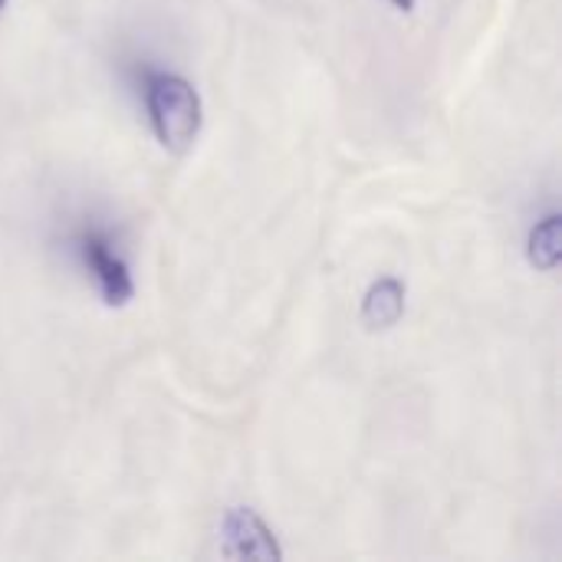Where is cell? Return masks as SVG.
I'll list each match as a JSON object with an SVG mask.
<instances>
[{
    "mask_svg": "<svg viewBox=\"0 0 562 562\" xmlns=\"http://www.w3.org/2000/svg\"><path fill=\"white\" fill-rule=\"evenodd\" d=\"M405 316V283L398 277H382L366 290L362 300V323L369 333H385L398 326Z\"/></svg>",
    "mask_w": 562,
    "mask_h": 562,
    "instance_id": "obj_4",
    "label": "cell"
},
{
    "mask_svg": "<svg viewBox=\"0 0 562 562\" xmlns=\"http://www.w3.org/2000/svg\"><path fill=\"white\" fill-rule=\"evenodd\" d=\"M221 557L227 560L280 562L283 550L273 530L250 507H227L221 517Z\"/></svg>",
    "mask_w": 562,
    "mask_h": 562,
    "instance_id": "obj_2",
    "label": "cell"
},
{
    "mask_svg": "<svg viewBox=\"0 0 562 562\" xmlns=\"http://www.w3.org/2000/svg\"><path fill=\"white\" fill-rule=\"evenodd\" d=\"M145 105L155 128V138L181 155L194 145L201 132V95L178 72H151L145 86Z\"/></svg>",
    "mask_w": 562,
    "mask_h": 562,
    "instance_id": "obj_1",
    "label": "cell"
},
{
    "mask_svg": "<svg viewBox=\"0 0 562 562\" xmlns=\"http://www.w3.org/2000/svg\"><path fill=\"white\" fill-rule=\"evenodd\" d=\"M527 257L537 270L553 273L562 260V217L560 214H547L527 240Z\"/></svg>",
    "mask_w": 562,
    "mask_h": 562,
    "instance_id": "obj_5",
    "label": "cell"
},
{
    "mask_svg": "<svg viewBox=\"0 0 562 562\" xmlns=\"http://www.w3.org/2000/svg\"><path fill=\"white\" fill-rule=\"evenodd\" d=\"M3 7H7V0H0V13H3Z\"/></svg>",
    "mask_w": 562,
    "mask_h": 562,
    "instance_id": "obj_7",
    "label": "cell"
},
{
    "mask_svg": "<svg viewBox=\"0 0 562 562\" xmlns=\"http://www.w3.org/2000/svg\"><path fill=\"white\" fill-rule=\"evenodd\" d=\"M395 10H402V13H408V10H415V0H389Z\"/></svg>",
    "mask_w": 562,
    "mask_h": 562,
    "instance_id": "obj_6",
    "label": "cell"
},
{
    "mask_svg": "<svg viewBox=\"0 0 562 562\" xmlns=\"http://www.w3.org/2000/svg\"><path fill=\"white\" fill-rule=\"evenodd\" d=\"M79 254H82L86 270L95 277L105 306H125L135 296V283H132V273H128V263L112 250L105 234H95V231L82 234Z\"/></svg>",
    "mask_w": 562,
    "mask_h": 562,
    "instance_id": "obj_3",
    "label": "cell"
}]
</instances>
